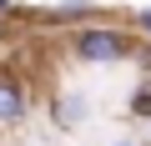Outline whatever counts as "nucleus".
I'll return each mask as SVG.
<instances>
[{
	"label": "nucleus",
	"instance_id": "obj_1",
	"mask_svg": "<svg viewBox=\"0 0 151 146\" xmlns=\"http://www.w3.org/2000/svg\"><path fill=\"white\" fill-rule=\"evenodd\" d=\"M70 55L81 65H121L136 55V40L126 25H101V20H86L70 30Z\"/></svg>",
	"mask_w": 151,
	"mask_h": 146
},
{
	"label": "nucleus",
	"instance_id": "obj_2",
	"mask_svg": "<svg viewBox=\"0 0 151 146\" xmlns=\"http://www.w3.org/2000/svg\"><path fill=\"white\" fill-rule=\"evenodd\" d=\"M30 116V86L20 70L0 65V131H15L20 121Z\"/></svg>",
	"mask_w": 151,
	"mask_h": 146
},
{
	"label": "nucleus",
	"instance_id": "obj_3",
	"mask_svg": "<svg viewBox=\"0 0 151 146\" xmlns=\"http://www.w3.org/2000/svg\"><path fill=\"white\" fill-rule=\"evenodd\" d=\"M50 116H55V126H60V131H76V126L91 116V106H86V96H70V91H60V96L50 101Z\"/></svg>",
	"mask_w": 151,
	"mask_h": 146
},
{
	"label": "nucleus",
	"instance_id": "obj_4",
	"mask_svg": "<svg viewBox=\"0 0 151 146\" xmlns=\"http://www.w3.org/2000/svg\"><path fill=\"white\" fill-rule=\"evenodd\" d=\"M55 15H60V20H81V25H86V20L96 15V5H91V0H60Z\"/></svg>",
	"mask_w": 151,
	"mask_h": 146
},
{
	"label": "nucleus",
	"instance_id": "obj_5",
	"mask_svg": "<svg viewBox=\"0 0 151 146\" xmlns=\"http://www.w3.org/2000/svg\"><path fill=\"white\" fill-rule=\"evenodd\" d=\"M131 116H136V121H151V81H141V86L131 91Z\"/></svg>",
	"mask_w": 151,
	"mask_h": 146
},
{
	"label": "nucleus",
	"instance_id": "obj_6",
	"mask_svg": "<svg viewBox=\"0 0 151 146\" xmlns=\"http://www.w3.org/2000/svg\"><path fill=\"white\" fill-rule=\"evenodd\" d=\"M131 20H136V25H141V30H146V35H151V10H136V15H131Z\"/></svg>",
	"mask_w": 151,
	"mask_h": 146
},
{
	"label": "nucleus",
	"instance_id": "obj_7",
	"mask_svg": "<svg viewBox=\"0 0 151 146\" xmlns=\"http://www.w3.org/2000/svg\"><path fill=\"white\" fill-rule=\"evenodd\" d=\"M10 10H15V5H10V0H0V20H5V15H10Z\"/></svg>",
	"mask_w": 151,
	"mask_h": 146
},
{
	"label": "nucleus",
	"instance_id": "obj_8",
	"mask_svg": "<svg viewBox=\"0 0 151 146\" xmlns=\"http://www.w3.org/2000/svg\"><path fill=\"white\" fill-rule=\"evenodd\" d=\"M111 146H141V141H111Z\"/></svg>",
	"mask_w": 151,
	"mask_h": 146
},
{
	"label": "nucleus",
	"instance_id": "obj_9",
	"mask_svg": "<svg viewBox=\"0 0 151 146\" xmlns=\"http://www.w3.org/2000/svg\"><path fill=\"white\" fill-rule=\"evenodd\" d=\"M146 126H151V121H146Z\"/></svg>",
	"mask_w": 151,
	"mask_h": 146
}]
</instances>
